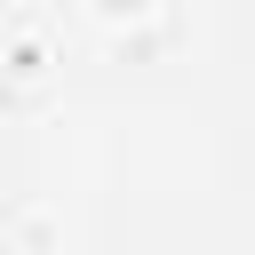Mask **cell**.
Listing matches in <instances>:
<instances>
[]
</instances>
